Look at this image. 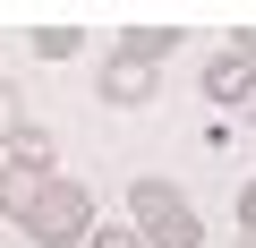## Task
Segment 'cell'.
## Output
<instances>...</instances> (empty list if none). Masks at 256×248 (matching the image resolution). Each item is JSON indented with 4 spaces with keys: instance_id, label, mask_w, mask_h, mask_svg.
<instances>
[{
    "instance_id": "9",
    "label": "cell",
    "mask_w": 256,
    "mask_h": 248,
    "mask_svg": "<svg viewBox=\"0 0 256 248\" xmlns=\"http://www.w3.org/2000/svg\"><path fill=\"white\" fill-rule=\"evenodd\" d=\"M18 129H26V103H18L9 77H0V146H18Z\"/></svg>"
},
{
    "instance_id": "7",
    "label": "cell",
    "mask_w": 256,
    "mask_h": 248,
    "mask_svg": "<svg viewBox=\"0 0 256 248\" xmlns=\"http://www.w3.org/2000/svg\"><path fill=\"white\" fill-rule=\"evenodd\" d=\"M52 129H43V120H26V129H18V146H9V163H34V171H52Z\"/></svg>"
},
{
    "instance_id": "1",
    "label": "cell",
    "mask_w": 256,
    "mask_h": 248,
    "mask_svg": "<svg viewBox=\"0 0 256 248\" xmlns=\"http://www.w3.org/2000/svg\"><path fill=\"white\" fill-rule=\"evenodd\" d=\"M128 214H137V239L146 248H205V214L171 180H137V188H128Z\"/></svg>"
},
{
    "instance_id": "11",
    "label": "cell",
    "mask_w": 256,
    "mask_h": 248,
    "mask_svg": "<svg viewBox=\"0 0 256 248\" xmlns=\"http://www.w3.org/2000/svg\"><path fill=\"white\" fill-rule=\"evenodd\" d=\"M239 239H248V248H256V180H248V188H239Z\"/></svg>"
},
{
    "instance_id": "12",
    "label": "cell",
    "mask_w": 256,
    "mask_h": 248,
    "mask_svg": "<svg viewBox=\"0 0 256 248\" xmlns=\"http://www.w3.org/2000/svg\"><path fill=\"white\" fill-rule=\"evenodd\" d=\"M230 52H239V60H256V26H239V43H230Z\"/></svg>"
},
{
    "instance_id": "4",
    "label": "cell",
    "mask_w": 256,
    "mask_h": 248,
    "mask_svg": "<svg viewBox=\"0 0 256 248\" xmlns=\"http://www.w3.org/2000/svg\"><path fill=\"white\" fill-rule=\"evenodd\" d=\"M102 103H120V111H137V103H154V69L146 60H102Z\"/></svg>"
},
{
    "instance_id": "2",
    "label": "cell",
    "mask_w": 256,
    "mask_h": 248,
    "mask_svg": "<svg viewBox=\"0 0 256 248\" xmlns=\"http://www.w3.org/2000/svg\"><path fill=\"white\" fill-rule=\"evenodd\" d=\"M26 231H34L43 248H86V239H94V188L52 180V188H43V205L26 214Z\"/></svg>"
},
{
    "instance_id": "6",
    "label": "cell",
    "mask_w": 256,
    "mask_h": 248,
    "mask_svg": "<svg viewBox=\"0 0 256 248\" xmlns=\"http://www.w3.org/2000/svg\"><path fill=\"white\" fill-rule=\"evenodd\" d=\"M162 52H180V26H128V35H120V60H146V69H154Z\"/></svg>"
},
{
    "instance_id": "8",
    "label": "cell",
    "mask_w": 256,
    "mask_h": 248,
    "mask_svg": "<svg viewBox=\"0 0 256 248\" xmlns=\"http://www.w3.org/2000/svg\"><path fill=\"white\" fill-rule=\"evenodd\" d=\"M34 52L43 60H68V52H86V35L77 26H34Z\"/></svg>"
},
{
    "instance_id": "10",
    "label": "cell",
    "mask_w": 256,
    "mask_h": 248,
    "mask_svg": "<svg viewBox=\"0 0 256 248\" xmlns=\"http://www.w3.org/2000/svg\"><path fill=\"white\" fill-rule=\"evenodd\" d=\"M86 248H146V239H137V222H94Z\"/></svg>"
},
{
    "instance_id": "3",
    "label": "cell",
    "mask_w": 256,
    "mask_h": 248,
    "mask_svg": "<svg viewBox=\"0 0 256 248\" xmlns=\"http://www.w3.org/2000/svg\"><path fill=\"white\" fill-rule=\"evenodd\" d=\"M60 171H34V163H0V214H9L18 231H26V214L43 205V188H52Z\"/></svg>"
},
{
    "instance_id": "5",
    "label": "cell",
    "mask_w": 256,
    "mask_h": 248,
    "mask_svg": "<svg viewBox=\"0 0 256 248\" xmlns=\"http://www.w3.org/2000/svg\"><path fill=\"white\" fill-rule=\"evenodd\" d=\"M248 94H256V60L214 52V60H205V103H248Z\"/></svg>"
}]
</instances>
